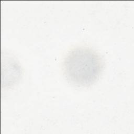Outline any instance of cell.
<instances>
[{
  "instance_id": "6da1fadb",
  "label": "cell",
  "mask_w": 134,
  "mask_h": 134,
  "mask_svg": "<svg viewBox=\"0 0 134 134\" xmlns=\"http://www.w3.org/2000/svg\"><path fill=\"white\" fill-rule=\"evenodd\" d=\"M103 67L100 55L93 49L84 46L70 50L63 63L66 79L78 86H88L95 83L101 75Z\"/></svg>"
}]
</instances>
